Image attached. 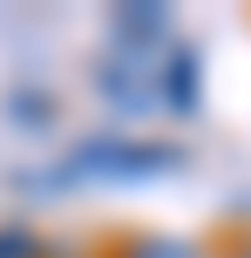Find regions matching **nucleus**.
I'll return each mask as SVG.
<instances>
[{
  "label": "nucleus",
  "instance_id": "3",
  "mask_svg": "<svg viewBox=\"0 0 251 258\" xmlns=\"http://www.w3.org/2000/svg\"><path fill=\"white\" fill-rule=\"evenodd\" d=\"M197 109H204V54H197V41L177 34L163 48V61H156V116L190 122Z\"/></svg>",
  "mask_w": 251,
  "mask_h": 258
},
{
  "label": "nucleus",
  "instance_id": "1",
  "mask_svg": "<svg viewBox=\"0 0 251 258\" xmlns=\"http://www.w3.org/2000/svg\"><path fill=\"white\" fill-rule=\"evenodd\" d=\"M184 163H190V150L163 143V136H81L48 190H75V183H163V177H184Z\"/></svg>",
  "mask_w": 251,
  "mask_h": 258
},
{
  "label": "nucleus",
  "instance_id": "5",
  "mask_svg": "<svg viewBox=\"0 0 251 258\" xmlns=\"http://www.w3.org/2000/svg\"><path fill=\"white\" fill-rule=\"evenodd\" d=\"M48 116H54V102L41 89H14L7 95V122H21V129H48Z\"/></svg>",
  "mask_w": 251,
  "mask_h": 258
},
{
  "label": "nucleus",
  "instance_id": "8",
  "mask_svg": "<svg viewBox=\"0 0 251 258\" xmlns=\"http://www.w3.org/2000/svg\"><path fill=\"white\" fill-rule=\"evenodd\" d=\"M231 258H251V238H238V251H231Z\"/></svg>",
  "mask_w": 251,
  "mask_h": 258
},
{
  "label": "nucleus",
  "instance_id": "4",
  "mask_svg": "<svg viewBox=\"0 0 251 258\" xmlns=\"http://www.w3.org/2000/svg\"><path fill=\"white\" fill-rule=\"evenodd\" d=\"M109 41H116V48H170V41H177V14L156 7V0L116 7V14H109Z\"/></svg>",
  "mask_w": 251,
  "mask_h": 258
},
{
  "label": "nucleus",
  "instance_id": "6",
  "mask_svg": "<svg viewBox=\"0 0 251 258\" xmlns=\"http://www.w3.org/2000/svg\"><path fill=\"white\" fill-rule=\"evenodd\" d=\"M122 258H204L197 245H177V238H136Z\"/></svg>",
  "mask_w": 251,
  "mask_h": 258
},
{
  "label": "nucleus",
  "instance_id": "7",
  "mask_svg": "<svg viewBox=\"0 0 251 258\" xmlns=\"http://www.w3.org/2000/svg\"><path fill=\"white\" fill-rule=\"evenodd\" d=\"M0 258H41V238L27 224H0Z\"/></svg>",
  "mask_w": 251,
  "mask_h": 258
},
{
  "label": "nucleus",
  "instance_id": "2",
  "mask_svg": "<svg viewBox=\"0 0 251 258\" xmlns=\"http://www.w3.org/2000/svg\"><path fill=\"white\" fill-rule=\"evenodd\" d=\"M156 61H163V48H116V41L102 48L95 95H102V109H116V122L156 116Z\"/></svg>",
  "mask_w": 251,
  "mask_h": 258
}]
</instances>
